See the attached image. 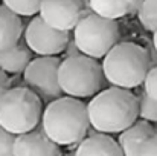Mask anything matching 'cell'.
<instances>
[{
    "label": "cell",
    "instance_id": "1",
    "mask_svg": "<svg viewBox=\"0 0 157 156\" xmlns=\"http://www.w3.org/2000/svg\"><path fill=\"white\" fill-rule=\"evenodd\" d=\"M90 118L87 104L79 98L63 95L46 104L41 116V127L59 147L79 144L89 132Z\"/></svg>",
    "mask_w": 157,
    "mask_h": 156
},
{
    "label": "cell",
    "instance_id": "2",
    "mask_svg": "<svg viewBox=\"0 0 157 156\" xmlns=\"http://www.w3.org/2000/svg\"><path fill=\"white\" fill-rule=\"evenodd\" d=\"M87 110L90 124L96 132L116 135L139 118V98L131 89L111 86L93 95Z\"/></svg>",
    "mask_w": 157,
    "mask_h": 156
},
{
    "label": "cell",
    "instance_id": "3",
    "mask_svg": "<svg viewBox=\"0 0 157 156\" xmlns=\"http://www.w3.org/2000/svg\"><path fill=\"white\" fill-rule=\"evenodd\" d=\"M102 69L111 86L136 89L144 84L151 69L148 49L131 42L116 43L102 58Z\"/></svg>",
    "mask_w": 157,
    "mask_h": 156
},
{
    "label": "cell",
    "instance_id": "4",
    "mask_svg": "<svg viewBox=\"0 0 157 156\" xmlns=\"http://www.w3.org/2000/svg\"><path fill=\"white\" fill-rule=\"evenodd\" d=\"M104 80V69L98 63V58L78 54L61 60L58 81L64 95L79 100L92 98L101 90Z\"/></svg>",
    "mask_w": 157,
    "mask_h": 156
},
{
    "label": "cell",
    "instance_id": "5",
    "mask_svg": "<svg viewBox=\"0 0 157 156\" xmlns=\"http://www.w3.org/2000/svg\"><path fill=\"white\" fill-rule=\"evenodd\" d=\"M41 116L43 101L28 86L11 87L0 100V126L14 135L34 130Z\"/></svg>",
    "mask_w": 157,
    "mask_h": 156
},
{
    "label": "cell",
    "instance_id": "6",
    "mask_svg": "<svg viewBox=\"0 0 157 156\" xmlns=\"http://www.w3.org/2000/svg\"><path fill=\"white\" fill-rule=\"evenodd\" d=\"M72 35L82 54L93 58H104L119 42V26L113 18L89 12L75 26Z\"/></svg>",
    "mask_w": 157,
    "mask_h": 156
},
{
    "label": "cell",
    "instance_id": "7",
    "mask_svg": "<svg viewBox=\"0 0 157 156\" xmlns=\"http://www.w3.org/2000/svg\"><path fill=\"white\" fill-rule=\"evenodd\" d=\"M59 64L61 58L58 55H38V58H34L23 72L25 84L46 104L64 95L58 81Z\"/></svg>",
    "mask_w": 157,
    "mask_h": 156
},
{
    "label": "cell",
    "instance_id": "8",
    "mask_svg": "<svg viewBox=\"0 0 157 156\" xmlns=\"http://www.w3.org/2000/svg\"><path fill=\"white\" fill-rule=\"evenodd\" d=\"M72 34L70 31L55 29L38 14L28 23L23 32V40L37 55H59L64 52Z\"/></svg>",
    "mask_w": 157,
    "mask_h": 156
},
{
    "label": "cell",
    "instance_id": "9",
    "mask_svg": "<svg viewBox=\"0 0 157 156\" xmlns=\"http://www.w3.org/2000/svg\"><path fill=\"white\" fill-rule=\"evenodd\" d=\"M89 12H92L89 0H43L40 6L44 22L61 31H73Z\"/></svg>",
    "mask_w": 157,
    "mask_h": 156
},
{
    "label": "cell",
    "instance_id": "10",
    "mask_svg": "<svg viewBox=\"0 0 157 156\" xmlns=\"http://www.w3.org/2000/svg\"><path fill=\"white\" fill-rule=\"evenodd\" d=\"M14 155L15 156H58L61 155V149L56 142L46 135L41 129L31 130L15 136L14 142Z\"/></svg>",
    "mask_w": 157,
    "mask_h": 156
},
{
    "label": "cell",
    "instance_id": "11",
    "mask_svg": "<svg viewBox=\"0 0 157 156\" xmlns=\"http://www.w3.org/2000/svg\"><path fill=\"white\" fill-rule=\"evenodd\" d=\"M156 133L153 124L147 119H136L131 126L119 133L117 142L125 156H139L142 146Z\"/></svg>",
    "mask_w": 157,
    "mask_h": 156
},
{
    "label": "cell",
    "instance_id": "12",
    "mask_svg": "<svg viewBox=\"0 0 157 156\" xmlns=\"http://www.w3.org/2000/svg\"><path fill=\"white\" fill-rule=\"evenodd\" d=\"M75 153L78 156H89V155L122 156L124 155L119 142L110 133H104V132H98V133H92V135L86 136L78 144Z\"/></svg>",
    "mask_w": 157,
    "mask_h": 156
},
{
    "label": "cell",
    "instance_id": "13",
    "mask_svg": "<svg viewBox=\"0 0 157 156\" xmlns=\"http://www.w3.org/2000/svg\"><path fill=\"white\" fill-rule=\"evenodd\" d=\"M34 52L31 48L21 42L15 43L11 48H6L0 51V70L11 74V75H20L25 72V69L29 66V63L34 60Z\"/></svg>",
    "mask_w": 157,
    "mask_h": 156
},
{
    "label": "cell",
    "instance_id": "14",
    "mask_svg": "<svg viewBox=\"0 0 157 156\" xmlns=\"http://www.w3.org/2000/svg\"><path fill=\"white\" fill-rule=\"evenodd\" d=\"M23 23L18 14L6 5H0V51L14 46L21 40Z\"/></svg>",
    "mask_w": 157,
    "mask_h": 156
},
{
    "label": "cell",
    "instance_id": "15",
    "mask_svg": "<svg viewBox=\"0 0 157 156\" xmlns=\"http://www.w3.org/2000/svg\"><path fill=\"white\" fill-rule=\"evenodd\" d=\"M142 0H89L92 12H96L107 18H122L133 12H137Z\"/></svg>",
    "mask_w": 157,
    "mask_h": 156
},
{
    "label": "cell",
    "instance_id": "16",
    "mask_svg": "<svg viewBox=\"0 0 157 156\" xmlns=\"http://www.w3.org/2000/svg\"><path fill=\"white\" fill-rule=\"evenodd\" d=\"M137 17L148 32H154L157 29V0H142L137 9Z\"/></svg>",
    "mask_w": 157,
    "mask_h": 156
},
{
    "label": "cell",
    "instance_id": "17",
    "mask_svg": "<svg viewBox=\"0 0 157 156\" xmlns=\"http://www.w3.org/2000/svg\"><path fill=\"white\" fill-rule=\"evenodd\" d=\"M2 2L20 17H34L40 14V6L43 0H2Z\"/></svg>",
    "mask_w": 157,
    "mask_h": 156
},
{
    "label": "cell",
    "instance_id": "18",
    "mask_svg": "<svg viewBox=\"0 0 157 156\" xmlns=\"http://www.w3.org/2000/svg\"><path fill=\"white\" fill-rule=\"evenodd\" d=\"M139 118L157 124V101H154L145 89L139 94Z\"/></svg>",
    "mask_w": 157,
    "mask_h": 156
},
{
    "label": "cell",
    "instance_id": "19",
    "mask_svg": "<svg viewBox=\"0 0 157 156\" xmlns=\"http://www.w3.org/2000/svg\"><path fill=\"white\" fill-rule=\"evenodd\" d=\"M15 136H17V135L11 133V132L6 130L3 126H0V155H3V156L14 155Z\"/></svg>",
    "mask_w": 157,
    "mask_h": 156
},
{
    "label": "cell",
    "instance_id": "20",
    "mask_svg": "<svg viewBox=\"0 0 157 156\" xmlns=\"http://www.w3.org/2000/svg\"><path fill=\"white\" fill-rule=\"evenodd\" d=\"M144 89L154 101H157V64L148 70L147 78L144 81Z\"/></svg>",
    "mask_w": 157,
    "mask_h": 156
},
{
    "label": "cell",
    "instance_id": "21",
    "mask_svg": "<svg viewBox=\"0 0 157 156\" xmlns=\"http://www.w3.org/2000/svg\"><path fill=\"white\" fill-rule=\"evenodd\" d=\"M139 156H157V133H154L147 142L142 146Z\"/></svg>",
    "mask_w": 157,
    "mask_h": 156
},
{
    "label": "cell",
    "instance_id": "22",
    "mask_svg": "<svg viewBox=\"0 0 157 156\" xmlns=\"http://www.w3.org/2000/svg\"><path fill=\"white\" fill-rule=\"evenodd\" d=\"M78 54H82V52L79 51V48H78V45H76V42H75V38H73V35H72L70 40H69V43H67L66 48H64L63 55H64V57H72V55H78Z\"/></svg>",
    "mask_w": 157,
    "mask_h": 156
},
{
    "label": "cell",
    "instance_id": "23",
    "mask_svg": "<svg viewBox=\"0 0 157 156\" xmlns=\"http://www.w3.org/2000/svg\"><path fill=\"white\" fill-rule=\"evenodd\" d=\"M9 89H11V78L6 75V72L0 70V100Z\"/></svg>",
    "mask_w": 157,
    "mask_h": 156
},
{
    "label": "cell",
    "instance_id": "24",
    "mask_svg": "<svg viewBox=\"0 0 157 156\" xmlns=\"http://www.w3.org/2000/svg\"><path fill=\"white\" fill-rule=\"evenodd\" d=\"M153 45H154V48L157 49V29L153 32Z\"/></svg>",
    "mask_w": 157,
    "mask_h": 156
}]
</instances>
